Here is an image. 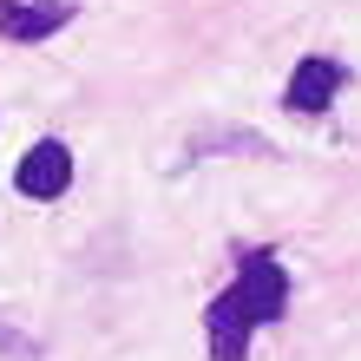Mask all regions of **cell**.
<instances>
[{
	"mask_svg": "<svg viewBox=\"0 0 361 361\" xmlns=\"http://www.w3.org/2000/svg\"><path fill=\"white\" fill-rule=\"evenodd\" d=\"M289 269L276 250H243L237 263V283L210 295L204 309V342H210V361H250V335H257L263 322H283L289 315Z\"/></svg>",
	"mask_w": 361,
	"mask_h": 361,
	"instance_id": "6da1fadb",
	"label": "cell"
},
{
	"mask_svg": "<svg viewBox=\"0 0 361 361\" xmlns=\"http://www.w3.org/2000/svg\"><path fill=\"white\" fill-rule=\"evenodd\" d=\"M13 190L27 204H59L73 190V152H66V138H39L27 145V158L13 164Z\"/></svg>",
	"mask_w": 361,
	"mask_h": 361,
	"instance_id": "7a4b0ae2",
	"label": "cell"
},
{
	"mask_svg": "<svg viewBox=\"0 0 361 361\" xmlns=\"http://www.w3.org/2000/svg\"><path fill=\"white\" fill-rule=\"evenodd\" d=\"M342 86H348V66L335 53H302L295 73H289V86H283V105L295 118H315V112H329V105L342 99Z\"/></svg>",
	"mask_w": 361,
	"mask_h": 361,
	"instance_id": "3957f363",
	"label": "cell"
},
{
	"mask_svg": "<svg viewBox=\"0 0 361 361\" xmlns=\"http://www.w3.org/2000/svg\"><path fill=\"white\" fill-rule=\"evenodd\" d=\"M73 20H79V0H0V39H13V47H39Z\"/></svg>",
	"mask_w": 361,
	"mask_h": 361,
	"instance_id": "277c9868",
	"label": "cell"
},
{
	"mask_svg": "<svg viewBox=\"0 0 361 361\" xmlns=\"http://www.w3.org/2000/svg\"><path fill=\"white\" fill-rule=\"evenodd\" d=\"M0 355H13V361H39V335H27V329H13L7 315H0Z\"/></svg>",
	"mask_w": 361,
	"mask_h": 361,
	"instance_id": "5b68a950",
	"label": "cell"
}]
</instances>
